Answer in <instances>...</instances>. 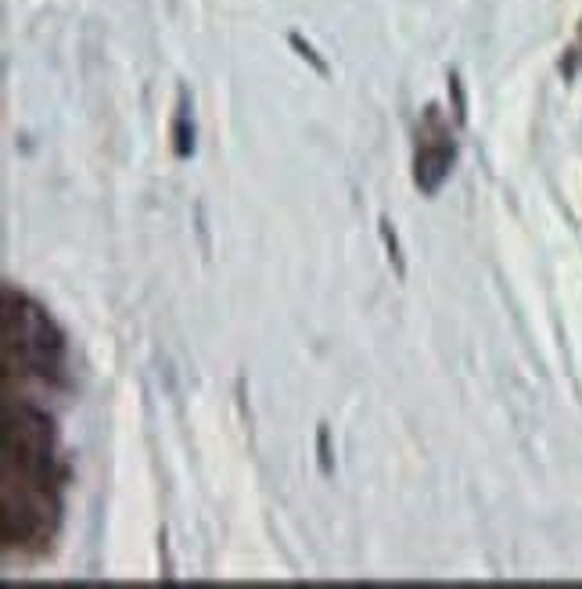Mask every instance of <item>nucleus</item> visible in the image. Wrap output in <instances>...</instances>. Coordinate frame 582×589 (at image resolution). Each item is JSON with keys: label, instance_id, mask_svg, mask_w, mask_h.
Returning <instances> with one entry per match:
<instances>
[{"label": "nucleus", "instance_id": "nucleus-1", "mask_svg": "<svg viewBox=\"0 0 582 589\" xmlns=\"http://www.w3.org/2000/svg\"><path fill=\"white\" fill-rule=\"evenodd\" d=\"M4 550L51 536L58 514V449L55 421L36 402H4Z\"/></svg>", "mask_w": 582, "mask_h": 589}, {"label": "nucleus", "instance_id": "nucleus-2", "mask_svg": "<svg viewBox=\"0 0 582 589\" xmlns=\"http://www.w3.org/2000/svg\"><path fill=\"white\" fill-rule=\"evenodd\" d=\"M4 366L8 374L66 382V335L26 291L4 288Z\"/></svg>", "mask_w": 582, "mask_h": 589}, {"label": "nucleus", "instance_id": "nucleus-3", "mask_svg": "<svg viewBox=\"0 0 582 589\" xmlns=\"http://www.w3.org/2000/svg\"><path fill=\"white\" fill-rule=\"evenodd\" d=\"M456 147H453V133L450 122L442 119L436 105L425 108V116L417 122V152H414V183L425 194H439L453 169Z\"/></svg>", "mask_w": 582, "mask_h": 589}, {"label": "nucleus", "instance_id": "nucleus-4", "mask_svg": "<svg viewBox=\"0 0 582 589\" xmlns=\"http://www.w3.org/2000/svg\"><path fill=\"white\" fill-rule=\"evenodd\" d=\"M173 141H177V158H191V152H194V127H191L188 91H180V105H177V127H173Z\"/></svg>", "mask_w": 582, "mask_h": 589}, {"label": "nucleus", "instance_id": "nucleus-5", "mask_svg": "<svg viewBox=\"0 0 582 589\" xmlns=\"http://www.w3.org/2000/svg\"><path fill=\"white\" fill-rule=\"evenodd\" d=\"M381 238H385V249H389V255L395 260V269H400V277H403V274H406V266H403L400 238H395V230H392V224H389V219H381Z\"/></svg>", "mask_w": 582, "mask_h": 589}, {"label": "nucleus", "instance_id": "nucleus-6", "mask_svg": "<svg viewBox=\"0 0 582 589\" xmlns=\"http://www.w3.org/2000/svg\"><path fill=\"white\" fill-rule=\"evenodd\" d=\"M292 47H295V51H299V55L309 61V65H313V69L320 72V76H328V65H324V61L317 58V51H313V47H309V44H302V36H292Z\"/></svg>", "mask_w": 582, "mask_h": 589}, {"label": "nucleus", "instance_id": "nucleus-7", "mask_svg": "<svg viewBox=\"0 0 582 589\" xmlns=\"http://www.w3.org/2000/svg\"><path fill=\"white\" fill-rule=\"evenodd\" d=\"M450 91H453V108H456V119L464 122V91H461V80H456V72H450Z\"/></svg>", "mask_w": 582, "mask_h": 589}, {"label": "nucleus", "instance_id": "nucleus-8", "mask_svg": "<svg viewBox=\"0 0 582 589\" xmlns=\"http://www.w3.org/2000/svg\"><path fill=\"white\" fill-rule=\"evenodd\" d=\"M317 442H320V468H324V471L331 474V460H328V428H324V424H320Z\"/></svg>", "mask_w": 582, "mask_h": 589}]
</instances>
